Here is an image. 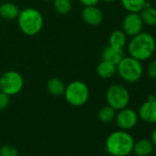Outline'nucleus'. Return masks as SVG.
<instances>
[{
  "label": "nucleus",
  "mask_w": 156,
  "mask_h": 156,
  "mask_svg": "<svg viewBox=\"0 0 156 156\" xmlns=\"http://www.w3.org/2000/svg\"><path fill=\"white\" fill-rule=\"evenodd\" d=\"M156 49V41L154 37L148 32H140L131 37L128 44V51L129 56L143 62L149 60L154 53Z\"/></svg>",
  "instance_id": "obj_1"
},
{
  "label": "nucleus",
  "mask_w": 156,
  "mask_h": 156,
  "mask_svg": "<svg viewBox=\"0 0 156 156\" xmlns=\"http://www.w3.org/2000/svg\"><path fill=\"white\" fill-rule=\"evenodd\" d=\"M133 137L127 130H116L106 140V150L112 156H128L132 152Z\"/></svg>",
  "instance_id": "obj_2"
},
{
  "label": "nucleus",
  "mask_w": 156,
  "mask_h": 156,
  "mask_svg": "<svg viewBox=\"0 0 156 156\" xmlns=\"http://www.w3.org/2000/svg\"><path fill=\"white\" fill-rule=\"evenodd\" d=\"M17 20L20 30L27 36L39 34L44 24L41 12L34 8H26L21 10Z\"/></svg>",
  "instance_id": "obj_3"
},
{
  "label": "nucleus",
  "mask_w": 156,
  "mask_h": 156,
  "mask_svg": "<svg viewBox=\"0 0 156 156\" xmlns=\"http://www.w3.org/2000/svg\"><path fill=\"white\" fill-rule=\"evenodd\" d=\"M117 73L123 81L129 84L137 83L143 74L142 63L131 56H125L117 64Z\"/></svg>",
  "instance_id": "obj_4"
},
{
  "label": "nucleus",
  "mask_w": 156,
  "mask_h": 156,
  "mask_svg": "<svg viewBox=\"0 0 156 156\" xmlns=\"http://www.w3.org/2000/svg\"><path fill=\"white\" fill-rule=\"evenodd\" d=\"M63 97L69 105L73 107H82L88 101L90 91L85 82L75 80L70 82L65 87Z\"/></svg>",
  "instance_id": "obj_5"
},
{
  "label": "nucleus",
  "mask_w": 156,
  "mask_h": 156,
  "mask_svg": "<svg viewBox=\"0 0 156 156\" xmlns=\"http://www.w3.org/2000/svg\"><path fill=\"white\" fill-rule=\"evenodd\" d=\"M106 100L108 106L113 108L116 111L128 107L130 95L127 87L121 84L111 85L106 92Z\"/></svg>",
  "instance_id": "obj_6"
},
{
  "label": "nucleus",
  "mask_w": 156,
  "mask_h": 156,
  "mask_svg": "<svg viewBox=\"0 0 156 156\" xmlns=\"http://www.w3.org/2000/svg\"><path fill=\"white\" fill-rule=\"evenodd\" d=\"M24 87L23 76L17 71H8L0 76V90L9 97L21 92Z\"/></svg>",
  "instance_id": "obj_7"
},
{
  "label": "nucleus",
  "mask_w": 156,
  "mask_h": 156,
  "mask_svg": "<svg viewBox=\"0 0 156 156\" xmlns=\"http://www.w3.org/2000/svg\"><path fill=\"white\" fill-rule=\"evenodd\" d=\"M143 22L140 13L129 12L122 20V30L129 37H133L142 31Z\"/></svg>",
  "instance_id": "obj_8"
},
{
  "label": "nucleus",
  "mask_w": 156,
  "mask_h": 156,
  "mask_svg": "<svg viewBox=\"0 0 156 156\" xmlns=\"http://www.w3.org/2000/svg\"><path fill=\"white\" fill-rule=\"evenodd\" d=\"M138 119L139 116L135 110L125 108L119 110V112L116 114L115 121L119 129L128 130L136 126Z\"/></svg>",
  "instance_id": "obj_9"
},
{
  "label": "nucleus",
  "mask_w": 156,
  "mask_h": 156,
  "mask_svg": "<svg viewBox=\"0 0 156 156\" xmlns=\"http://www.w3.org/2000/svg\"><path fill=\"white\" fill-rule=\"evenodd\" d=\"M138 116L146 123H156V98L154 96H149L148 99L141 104L138 111Z\"/></svg>",
  "instance_id": "obj_10"
},
{
  "label": "nucleus",
  "mask_w": 156,
  "mask_h": 156,
  "mask_svg": "<svg viewBox=\"0 0 156 156\" xmlns=\"http://www.w3.org/2000/svg\"><path fill=\"white\" fill-rule=\"evenodd\" d=\"M83 20L89 26H98L104 20L103 12L97 6L85 7L81 13Z\"/></svg>",
  "instance_id": "obj_11"
},
{
  "label": "nucleus",
  "mask_w": 156,
  "mask_h": 156,
  "mask_svg": "<svg viewBox=\"0 0 156 156\" xmlns=\"http://www.w3.org/2000/svg\"><path fill=\"white\" fill-rule=\"evenodd\" d=\"M125 57V53L123 49H119L112 47L110 45L107 46L102 51V60L108 61L114 64H118L123 58Z\"/></svg>",
  "instance_id": "obj_12"
},
{
  "label": "nucleus",
  "mask_w": 156,
  "mask_h": 156,
  "mask_svg": "<svg viewBox=\"0 0 156 156\" xmlns=\"http://www.w3.org/2000/svg\"><path fill=\"white\" fill-rule=\"evenodd\" d=\"M97 74L103 79H109L117 73V65L108 61L102 60L97 65Z\"/></svg>",
  "instance_id": "obj_13"
},
{
  "label": "nucleus",
  "mask_w": 156,
  "mask_h": 156,
  "mask_svg": "<svg viewBox=\"0 0 156 156\" xmlns=\"http://www.w3.org/2000/svg\"><path fill=\"white\" fill-rule=\"evenodd\" d=\"M20 10L19 7L11 2H5L0 5V17L6 20H17Z\"/></svg>",
  "instance_id": "obj_14"
},
{
  "label": "nucleus",
  "mask_w": 156,
  "mask_h": 156,
  "mask_svg": "<svg viewBox=\"0 0 156 156\" xmlns=\"http://www.w3.org/2000/svg\"><path fill=\"white\" fill-rule=\"evenodd\" d=\"M65 84L60 78L52 77L47 81L46 83V88L49 94H51L53 97H61L63 96L64 90H65Z\"/></svg>",
  "instance_id": "obj_15"
},
{
  "label": "nucleus",
  "mask_w": 156,
  "mask_h": 156,
  "mask_svg": "<svg viewBox=\"0 0 156 156\" xmlns=\"http://www.w3.org/2000/svg\"><path fill=\"white\" fill-rule=\"evenodd\" d=\"M144 25L156 26V9L146 1L144 8L139 12Z\"/></svg>",
  "instance_id": "obj_16"
},
{
  "label": "nucleus",
  "mask_w": 156,
  "mask_h": 156,
  "mask_svg": "<svg viewBox=\"0 0 156 156\" xmlns=\"http://www.w3.org/2000/svg\"><path fill=\"white\" fill-rule=\"evenodd\" d=\"M153 144L151 140L147 139H140L134 142L132 151L137 156H149L153 151Z\"/></svg>",
  "instance_id": "obj_17"
},
{
  "label": "nucleus",
  "mask_w": 156,
  "mask_h": 156,
  "mask_svg": "<svg viewBox=\"0 0 156 156\" xmlns=\"http://www.w3.org/2000/svg\"><path fill=\"white\" fill-rule=\"evenodd\" d=\"M127 35L123 32V30H114L108 39V45L119 48V49H123L126 44H127Z\"/></svg>",
  "instance_id": "obj_18"
},
{
  "label": "nucleus",
  "mask_w": 156,
  "mask_h": 156,
  "mask_svg": "<svg viewBox=\"0 0 156 156\" xmlns=\"http://www.w3.org/2000/svg\"><path fill=\"white\" fill-rule=\"evenodd\" d=\"M147 0H120L121 6L128 12L139 13L145 6Z\"/></svg>",
  "instance_id": "obj_19"
},
{
  "label": "nucleus",
  "mask_w": 156,
  "mask_h": 156,
  "mask_svg": "<svg viewBox=\"0 0 156 156\" xmlns=\"http://www.w3.org/2000/svg\"><path fill=\"white\" fill-rule=\"evenodd\" d=\"M98 119L103 123H110L115 119L116 117V110L111 108L110 106L107 105L102 107L98 113Z\"/></svg>",
  "instance_id": "obj_20"
},
{
  "label": "nucleus",
  "mask_w": 156,
  "mask_h": 156,
  "mask_svg": "<svg viewBox=\"0 0 156 156\" xmlns=\"http://www.w3.org/2000/svg\"><path fill=\"white\" fill-rule=\"evenodd\" d=\"M53 8L58 14L66 15L72 9L71 0H52Z\"/></svg>",
  "instance_id": "obj_21"
},
{
  "label": "nucleus",
  "mask_w": 156,
  "mask_h": 156,
  "mask_svg": "<svg viewBox=\"0 0 156 156\" xmlns=\"http://www.w3.org/2000/svg\"><path fill=\"white\" fill-rule=\"evenodd\" d=\"M0 156H19V151L15 146L5 144L0 146Z\"/></svg>",
  "instance_id": "obj_22"
},
{
  "label": "nucleus",
  "mask_w": 156,
  "mask_h": 156,
  "mask_svg": "<svg viewBox=\"0 0 156 156\" xmlns=\"http://www.w3.org/2000/svg\"><path fill=\"white\" fill-rule=\"evenodd\" d=\"M10 103V97L3 92L0 93V110L6 109Z\"/></svg>",
  "instance_id": "obj_23"
},
{
  "label": "nucleus",
  "mask_w": 156,
  "mask_h": 156,
  "mask_svg": "<svg viewBox=\"0 0 156 156\" xmlns=\"http://www.w3.org/2000/svg\"><path fill=\"white\" fill-rule=\"evenodd\" d=\"M148 75L152 80H156V59L151 62L147 70Z\"/></svg>",
  "instance_id": "obj_24"
},
{
  "label": "nucleus",
  "mask_w": 156,
  "mask_h": 156,
  "mask_svg": "<svg viewBox=\"0 0 156 156\" xmlns=\"http://www.w3.org/2000/svg\"><path fill=\"white\" fill-rule=\"evenodd\" d=\"M84 7H91V6H97L100 0H78Z\"/></svg>",
  "instance_id": "obj_25"
},
{
  "label": "nucleus",
  "mask_w": 156,
  "mask_h": 156,
  "mask_svg": "<svg viewBox=\"0 0 156 156\" xmlns=\"http://www.w3.org/2000/svg\"><path fill=\"white\" fill-rule=\"evenodd\" d=\"M151 142L154 146H156V128L151 132Z\"/></svg>",
  "instance_id": "obj_26"
},
{
  "label": "nucleus",
  "mask_w": 156,
  "mask_h": 156,
  "mask_svg": "<svg viewBox=\"0 0 156 156\" xmlns=\"http://www.w3.org/2000/svg\"><path fill=\"white\" fill-rule=\"evenodd\" d=\"M104 2H107V3H112L114 1H116V0H103Z\"/></svg>",
  "instance_id": "obj_27"
},
{
  "label": "nucleus",
  "mask_w": 156,
  "mask_h": 156,
  "mask_svg": "<svg viewBox=\"0 0 156 156\" xmlns=\"http://www.w3.org/2000/svg\"><path fill=\"white\" fill-rule=\"evenodd\" d=\"M43 1H45V2H50V1H52V0H43Z\"/></svg>",
  "instance_id": "obj_28"
},
{
  "label": "nucleus",
  "mask_w": 156,
  "mask_h": 156,
  "mask_svg": "<svg viewBox=\"0 0 156 156\" xmlns=\"http://www.w3.org/2000/svg\"><path fill=\"white\" fill-rule=\"evenodd\" d=\"M154 97H155V98H156V93H155V95H154Z\"/></svg>",
  "instance_id": "obj_29"
},
{
  "label": "nucleus",
  "mask_w": 156,
  "mask_h": 156,
  "mask_svg": "<svg viewBox=\"0 0 156 156\" xmlns=\"http://www.w3.org/2000/svg\"><path fill=\"white\" fill-rule=\"evenodd\" d=\"M0 93H1V90H0Z\"/></svg>",
  "instance_id": "obj_30"
}]
</instances>
